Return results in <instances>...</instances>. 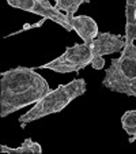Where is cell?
<instances>
[{"label": "cell", "instance_id": "1", "mask_svg": "<svg viewBox=\"0 0 136 154\" xmlns=\"http://www.w3.org/2000/svg\"><path fill=\"white\" fill-rule=\"evenodd\" d=\"M49 91L48 81L35 71V67L18 66L3 71L0 79V116L7 117L34 105Z\"/></svg>", "mask_w": 136, "mask_h": 154}, {"label": "cell", "instance_id": "2", "mask_svg": "<svg viewBox=\"0 0 136 154\" xmlns=\"http://www.w3.org/2000/svg\"><path fill=\"white\" fill-rule=\"evenodd\" d=\"M87 91V82L83 78H76L74 81L68 82L65 85H59L56 89H50L49 93H47L38 102L33 105L32 109L20 115L18 122L20 128L23 130L29 123L35 120H40L45 116H49L53 113H59L67 108L74 100L79 98Z\"/></svg>", "mask_w": 136, "mask_h": 154}, {"label": "cell", "instance_id": "3", "mask_svg": "<svg viewBox=\"0 0 136 154\" xmlns=\"http://www.w3.org/2000/svg\"><path fill=\"white\" fill-rule=\"evenodd\" d=\"M102 86L114 93L136 97V45L133 42L125 44L119 57L110 60Z\"/></svg>", "mask_w": 136, "mask_h": 154}, {"label": "cell", "instance_id": "4", "mask_svg": "<svg viewBox=\"0 0 136 154\" xmlns=\"http://www.w3.org/2000/svg\"><path fill=\"white\" fill-rule=\"evenodd\" d=\"M87 66H91L97 71L105 68V59L98 57V52L94 42L91 45L74 44L72 47H67L63 55L53 59L49 63L35 66V70L41 68V70H50L57 74H78Z\"/></svg>", "mask_w": 136, "mask_h": 154}, {"label": "cell", "instance_id": "5", "mask_svg": "<svg viewBox=\"0 0 136 154\" xmlns=\"http://www.w3.org/2000/svg\"><path fill=\"white\" fill-rule=\"evenodd\" d=\"M6 2L12 8L32 12L41 18H47V19H50L52 22L57 23L67 32H74L68 15L59 11L55 7V4L52 6L49 0H6Z\"/></svg>", "mask_w": 136, "mask_h": 154}, {"label": "cell", "instance_id": "6", "mask_svg": "<svg viewBox=\"0 0 136 154\" xmlns=\"http://www.w3.org/2000/svg\"><path fill=\"white\" fill-rule=\"evenodd\" d=\"M72 29L83 40V44L91 45L99 34L98 23L89 15H74L71 18Z\"/></svg>", "mask_w": 136, "mask_h": 154}, {"label": "cell", "instance_id": "7", "mask_svg": "<svg viewBox=\"0 0 136 154\" xmlns=\"http://www.w3.org/2000/svg\"><path fill=\"white\" fill-rule=\"evenodd\" d=\"M125 44L136 41V0H125Z\"/></svg>", "mask_w": 136, "mask_h": 154}, {"label": "cell", "instance_id": "8", "mask_svg": "<svg viewBox=\"0 0 136 154\" xmlns=\"http://www.w3.org/2000/svg\"><path fill=\"white\" fill-rule=\"evenodd\" d=\"M0 153L8 154H42V146L40 143L34 142L32 138H26L22 142V145L18 147H10V146L2 145L0 146Z\"/></svg>", "mask_w": 136, "mask_h": 154}, {"label": "cell", "instance_id": "9", "mask_svg": "<svg viewBox=\"0 0 136 154\" xmlns=\"http://www.w3.org/2000/svg\"><path fill=\"white\" fill-rule=\"evenodd\" d=\"M121 125L128 135V142L133 143L136 140V109L124 112L121 116Z\"/></svg>", "mask_w": 136, "mask_h": 154}, {"label": "cell", "instance_id": "10", "mask_svg": "<svg viewBox=\"0 0 136 154\" xmlns=\"http://www.w3.org/2000/svg\"><path fill=\"white\" fill-rule=\"evenodd\" d=\"M84 3H90V0H55V7L59 11L68 15V18H72L79 10V7Z\"/></svg>", "mask_w": 136, "mask_h": 154}, {"label": "cell", "instance_id": "11", "mask_svg": "<svg viewBox=\"0 0 136 154\" xmlns=\"http://www.w3.org/2000/svg\"><path fill=\"white\" fill-rule=\"evenodd\" d=\"M47 22V18H41V20H38L37 23H34V25H25L23 27H22V30L20 32H17V33H14V34H19V33H23L25 30H27V29H34V27H41L44 23Z\"/></svg>", "mask_w": 136, "mask_h": 154}]
</instances>
